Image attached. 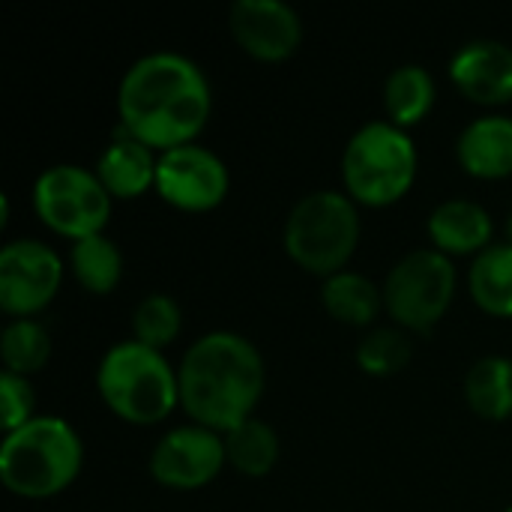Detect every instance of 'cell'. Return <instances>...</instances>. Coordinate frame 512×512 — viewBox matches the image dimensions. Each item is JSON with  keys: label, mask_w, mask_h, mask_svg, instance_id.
<instances>
[{"label": "cell", "mask_w": 512, "mask_h": 512, "mask_svg": "<svg viewBox=\"0 0 512 512\" xmlns=\"http://www.w3.org/2000/svg\"><path fill=\"white\" fill-rule=\"evenodd\" d=\"M210 111L213 93L207 75L177 51L144 54L126 69L117 90L120 126L159 153L195 144Z\"/></svg>", "instance_id": "obj_1"}, {"label": "cell", "mask_w": 512, "mask_h": 512, "mask_svg": "<svg viewBox=\"0 0 512 512\" xmlns=\"http://www.w3.org/2000/svg\"><path fill=\"white\" fill-rule=\"evenodd\" d=\"M177 381L180 405L195 426L225 435L252 420L264 396L267 369L261 351L246 336L213 330L183 354Z\"/></svg>", "instance_id": "obj_2"}, {"label": "cell", "mask_w": 512, "mask_h": 512, "mask_svg": "<svg viewBox=\"0 0 512 512\" xmlns=\"http://www.w3.org/2000/svg\"><path fill=\"white\" fill-rule=\"evenodd\" d=\"M81 465V438L60 417H33L9 432L0 447V480L12 495L27 501L60 495L78 480Z\"/></svg>", "instance_id": "obj_3"}, {"label": "cell", "mask_w": 512, "mask_h": 512, "mask_svg": "<svg viewBox=\"0 0 512 512\" xmlns=\"http://www.w3.org/2000/svg\"><path fill=\"white\" fill-rule=\"evenodd\" d=\"M96 390L108 411L132 426H156L180 405L177 369L135 339L114 345L96 372Z\"/></svg>", "instance_id": "obj_4"}, {"label": "cell", "mask_w": 512, "mask_h": 512, "mask_svg": "<svg viewBox=\"0 0 512 512\" xmlns=\"http://www.w3.org/2000/svg\"><path fill=\"white\" fill-rule=\"evenodd\" d=\"M420 156L408 135L390 120L360 126L342 153V180L354 204L390 207L405 198L417 180Z\"/></svg>", "instance_id": "obj_5"}, {"label": "cell", "mask_w": 512, "mask_h": 512, "mask_svg": "<svg viewBox=\"0 0 512 512\" xmlns=\"http://www.w3.org/2000/svg\"><path fill=\"white\" fill-rule=\"evenodd\" d=\"M360 243L357 204L333 189L300 198L285 222L288 258L312 276H336L354 258Z\"/></svg>", "instance_id": "obj_6"}, {"label": "cell", "mask_w": 512, "mask_h": 512, "mask_svg": "<svg viewBox=\"0 0 512 512\" xmlns=\"http://www.w3.org/2000/svg\"><path fill=\"white\" fill-rule=\"evenodd\" d=\"M456 297V264L438 249L405 255L384 282V309L408 333H429Z\"/></svg>", "instance_id": "obj_7"}, {"label": "cell", "mask_w": 512, "mask_h": 512, "mask_svg": "<svg viewBox=\"0 0 512 512\" xmlns=\"http://www.w3.org/2000/svg\"><path fill=\"white\" fill-rule=\"evenodd\" d=\"M111 195L96 171L84 165L45 168L33 183V210L45 228L60 237L84 240L102 234L111 216Z\"/></svg>", "instance_id": "obj_8"}, {"label": "cell", "mask_w": 512, "mask_h": 512, "mask_svg": "<svg viewBox=\"0 0 512 512\" xmlns=\"http://www.w3.org/2000/svg\"><path fill=\"white\" fill-rule=\"evenodd\" d=\"M63 264L42 240H9L0 249V309L12 318L39 315L60 291Z\"/></svg>", "instance_id": "obj_9"}, {"label": "cell", "mask_w": 512, "mask_h": 512, "mask_svg": "<svg viewBox=\"0 0 512 512\" xmlns=\"http://www.w3.org/2000/svg\"><path fill=\"white\" fill-rule=\"evenodd\" d=\"M228 189L231 174L213 150L201 144H183L159 153L156 192L171 207L183 213H207L225 201Z\"/></svg>", "instance_id": "obj_10"}, {"label": "cell", "mask_w": 512, "mask_h": 512, "mask_svg": "<svg viewBox=\"0 0 512 512\" xmlns=\"http://www.w3.org/2000/svg\"><path fill=\"white\" fill-rule=\"evenodd\" d=\"M228 465L225 441L204 426H180L159 438L150 453V477L177 492H195L210 486Z\"/></svg>", "instance_id": "obj_11"}, {"label": "cell", "mask_w": 512, "mask_h": 512, "mask_svg": "<svg viewBox=\"0 0 512 512\" xmlns=\"http://www.w3.org/2000/svg\"><path fill=\"white\" fill-rule=\"evenodd\" d=\"M228 27L234 42L264 63L288 60L303 42L300 15L282 0H237L228 9Z\"/></svg>", "instance_id": "obj_12"}, {"label": "cell", "mask_w": 512, "mask_h": 512, "mask_svg": "<svg viewBox=\"0 0 512 512\" xmlns=\"http://www.w3.org/2000/svg\"><path fill=\"white\" fill-rule=\"evenodd\" d=\"M456 90L477 105L512 102V48L498 39H474L450 60Z\"/></svg>", "instance_id": "obj_13"}, {"label": "cell", "mask_w": 512, "mask_h": 512, "mask_svg": "<svg viewBox=\"0 0 512 512\" xmlns=\"http://www.w3.org/2000/svg\"><path fill=\"white\" fill-rule=\"evenodd\" d=\"M156 165H159L156 150H150L144 141L132 138L120 126V132L111 138V144L102 150L96 162V177L111 198L132 201L141 198L150 186L156 189Z\"/></svg>", "instance_id": "obj_14"}, {"label": "cell", "mask_w": 512, "mask_h": 512, "mask_svg": "<svg viewBox=\"0 0 512 512\" xmlns=\"http://www.w3.org/2000/svg\"><path fill=\"white\" fill-rule=\"evenodd\" d=\"M456 159L477 180L512 177V117L486 114L471 120L456 141Z\"/></svg>", "instance_id": "obj_15"}, {"label": "cell", "mask_w": 512, "mask_h": 512, "mask_svg": "<svg viewBox=\"0 0 512 512\" xmlns=\"http://www.w3.org/2000/svg\"><path fill=\"white\" fill-rule=\"evenodd\" d=\"M429 237L435 249L447 258L453 255H480L492 246L495 222L486 207L477 201L453 198L432 210L429 216Z\"/></svg>", "instance_id": "obj_16"}, {"label": "cell", "mask_w": 512, "mask_h": 512, "mask_svg": "<svg viewBox=\"0 0 512 512\" xmlns=\"http://www.w3.org/2000/svg\"><path fill=\"white\" fill-rule=\"evenodd\" d=\"M321 303L330 312V318L348 324V327H366L372 324L384 309V291L354 270H342L321 285Z\"/></svg>", "instance_id": "obj_17"}, {"label": "cell", "mask_w": 512, "mask_h": 512, "mask_svg": "<svg viewBox=\"0 0 512 512\" xmlns=\"http://www.w3.org/2000/svg\"><path fill=\"white\" fill-rule=\"evenodd\" d=\"M468 291L480 312L492 318H512V246L492 243L468 270Z\"/></svg>", "instance_id": "obj_18"}, {"label": "cell", "mask_w": 512, "mask_h": 512, "mask_svg": "<svg viewBox=\"0 0 512 512\" xmlns=\"http://www.w3.org/2000/svg\"><path fill=\"white\" fill-rule=\"evenodd\" d=\"M435 105V78L426 66L405 63L393 69L384 81V108L390 123L408 129L420 123Z\"/></svg>", "instance_id": "obj_19"}, {"label": "cell", "mask_w": 512, "mask_h": 512, "mask_svg": "<svg viewBox=\"0 0 512 512\" xmlns=\"http://www.w3.org/2000/svg\"><path fill=\"white\" fill-rule=\"evenodd\" d=\"M465 399L471 411L483 420L501 423L512 417V360L483 357L468 369Z\"/></svg>", "instance_id": "obj_20"}, {"label": "cell", "mask_w": 512, "mask_h": 512, "mask_svg": "<svg viewBox=\"0 0 512 512\" xmlns=\"http://www.w3.org/2000/svg\"><path fill=\"white\" fill-rule=\"evenodd\" d=\"M69 264L75 282L87 294H111L123 276V255L114 240L105 234H93L84 240H75L69 249Z\"/></svg>", "instance_id": "obj_21"}, {"label": "cell", "mask_w": 512, "mask_h": 512, "mask_svg": "<svg viewBox=\"0 0 512 512\" xmlns=\"http://www.w3.org/2000/svg\"><path fill=\"white\" fill-rule=\"evenodd\" d=\"M222 441L228 465L243 477H267L279 462V435L273 432V426L255 417L225 432Z\"/></svg>", "instance_id": "obj_22"}, {"label": "cell", "mask_w": 512, "mask_h": 512, "mask_svg": "<svg viewBox=\"0 0 512 512\" xmlns=\"http://www.w3.org/2000/svg\"><path fill=\"white\" fill-rule=\"evenodd\" d=\"M0 357H3V372L27 378L33 372L45 369V363L51 357V336L33 318L12 321L0 336Z\"/></svg>", "instance_id": "obj_23"}, {"label": "cell", "mask_w": 512, "mask_h": 512, "mask_svg": "<svg viewBox=\"0 0 512 512\" xmlns=\"http://www.w3.org/2000/svg\"><path fill=\"white\" fill-rule=\"evenodd\" d=\"M180 327H183V312L177 300H171L168 294H150L132 312V339L153 351L171 345L180 336Z\"/></svg>", "instance_id": "obj_24"}, {"label": "cell", "mask_w": 512, "mask_h": 512, "mask_svg": "<svg viewBox=\"0 0 512 512\" xmlns=\"http://www.w3.org/2000/svg\"><path fill=\"white\" fill-rule=\"evenodd\" d=\"M411 363V342L405 330L378 327L357 345V366L375 378H387L402 372Z\"/></svg>", "instance_id": "obj_25"}, {"label": "cell", "mask_w": 512, "mask_h": 512, "mask_svg": "<svg viewBox=\"0 0 512 512\" xmlns=\"http://www.w3.org/2000/svg\"><path fill=\"white\" fill-rule=\"evenodd\" d=\"M0 411H3V429L6 435L21 429L24 423L33 420V408H36V393L27 384V378L3 372L0 375Z\"/></svg>", "instance_id": "obj_26"}, {"label": "cell", "mask_w": 512, "mask_h": 512, "mask_svg": "<svg viewBox=\"0 0 512 512\" xmlns=\"http://www.w3.org/2000/svg\"><path fill=\"white\" fill-rule=\"evenodd\" d=\"M507 243L512 246V213H510V219H507Z\"/></svg>", "instance_id": "obj_27"}, {"label": "cell", "mask_w": 512, "mask_h": 512, "mask_svg": "<svg viewBox=\"0 0 512 512\" xmlns=\"http://www.w3.org/2000/svg\"><path fill=\"white\" fill-rule=\"evenodd\" d=\"M507 512H512V507H510V510H507Z\"/></svg>", "instance_id": "obj_28"}]
</instances>
